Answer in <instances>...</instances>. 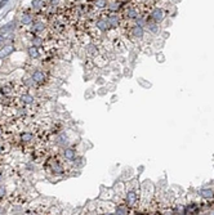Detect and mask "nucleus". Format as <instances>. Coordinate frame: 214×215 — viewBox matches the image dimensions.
I'll return each mask as SVG.
<instances>
[{
  "mask_svg": "<svg viewBox=\"0 0 214 215\" xmlns=\"http://www.w3.org/2000/svg\"><path fill=\"white\" fill-rule=\"evenodd\" d=\"M22 102L26 103V105H31V103L34 102V97H32L31 94H23V95H22Z\"/></svg>",
  "mask_w": 214,
  "mask_h": 215,
  "instance_id": "dca6fc26",
  "label": "nucleus"
},
{
  "mask_svg": "<svg viewBox=\"0 0 214 215\" xmlns=\"http://www.w3.org/2000/svg\"><path fill=\"white\" fill-rule=\"evenodd\" d=\"M132 32H133V35H134V37H137V39H142V37H143V35H145L143 27H142V26H139V25L133 26Z\"/></svg>",
  "mask_w": 214,
  "mask_h": 215,
  "instance_id": "20e7f679",
  "label": "nucleus"
},
{
  "mask_svg": "<svg viewBox=\"0 0 214 215\" xmlns=\"http://www.w3.org/2000/svg\"><path fill=\"white\" fill-rule=\"evenodd\" d=\"M28 55L31 58H36L39 55V52H38V47L36 45H32V47L28 48Z\"/></svg>",
  "mask_w": 214,
  "mask_h": 215,
  "instance_id": "4468645a",
  "label": "nucleus"
},
{
  "mask_svg": "<svg viewBox=\"0 0 214 215\" xmlns=\"http://www.w3.org/2000/svg\"><path fill=\"white\" fill-rule=\"evenodd\" d=\"M45 6V3L44 0H32V8L34 9H43Z\"/></svg>",
  "mask_w": 214,
  "mask_h": 215,
  "instance_id": "ddd939ff",
  "label": "nucleus"
},
{
  "mask_svg": "<svg viewBox=\"0 0 214 215\" xmlns=\"http://www.w3.org/2000/svg\"><path fill=\"white\" fill-rule=\"evenodd\" d=\"M14 52V47L13 45H5V47L0 48V58H5L11 55Z\"/></svg>",
  "mask_w": 214,
  "mask_h": 215,
  "instance_id": "7ed1b4c3",
  "label": "nucleus"
},
{
  "mask_svg": "<svg viewBox=\"0 0 214 215\" xmlns=\"http://www.w3.org/2000/svg\"><path fill=\"white\" fill-rule=\"evenodd\" d=\"M107 5H108V8L111 9V11H118V9H119V5H120V4H119L118 1H111V3H108V4H107Z\"/></svg>",
  "mask_w": 214,
  "mask_h": 215,
  "instance_id": "aec40b11",
  "label": "nucleus"
},
{
  "mask_svg": "<svg viewBox=\"0 0 214 215\" xmlns=\"http://www.w3.org/2000/svg\"><path fill=\"white\" fill-rule=\"evenodd\" d=\"M116 214H128V209L125 206H119L116 207Z\"/></svg>",
  "mask_w": 214,
  "mask_h": 215,
  "instance_id": "412c9836",
  "label": "nucleus"
},
{
  "mask_svg": "<svg viewBox=\"0 0 214 215\" xmlns=\"http://www.w3.org/2000/svg\"><path fill=\"white\" fill-rule=\"evenodd\" d=\"M126 17L128 18H132V19H135L138 17V12L135 8H129L128 11H126Z\"/></svg>",
  "mask_w": 214,
  "mask_h": 215,
  "instance_id": "9b49d317",
  "label": "nucleus"
},
{
  "mask_svg": "<svg viewBox=\"0 0 214 215\" xmlns=\"http://www.w3.org/2000/svg\"><path fill=\"white\" fill-rule=\"evenodd\" d=\"M199 193H200V196L204 197V198H212L214 196V192H213V190H210V188H204V190H201Z\"/></svg>",
  "mask_w": 214,
  "mask_h": 215,
  "instance_id": "6e6552de",
  "label": "nucleus"
},
{
  "mask_svg": "<svg viewBox=\"0 0 214 215\" xmlns=\"http://www.w3.org/2000/svg\"><path fill=\"white\" fill-rule=\"evenodd\" d=\"M142 1H143V0H142Z\"/></svg>",
  "mask_w": 214,
  "mask_h": 215,
  "instance_id": "c85d7f7f",
  "label": "nucleus"
},
{
  "mask_svg": "<svg viewBox=\"0 0 214 215\" xmlns=\"http://www.w3.org/2000/svg\"><path fill=\"white\" fill-rule=\"evenodd\" d=\"M88 52L89 53H94V52H97V48L94 45H88Z\"/></svg>",
  "mask_w": 214,
  "mask_h": 215,
  "instance_id": "b1692460",
  "label": "nucleus"
},
{
  "mask_svg": "<svg viewBox=\"0 0 214 215\" xmlns=\"http://www.w3.org/2000/svg\"><path fill=\"white\" fill-rule=\"evenodd\" d=\"M21 139L23 142H30V141H32V139H34V135H32L31 133H23V134L21 135Z\"/></svg>",
  "mask_w": 214,
  "mask_h": 215,
  "instance_id": "f3484780",
  "label": "nucleus"
},
{
  "mask_svg": "<svg viewBox=\"0 0 214 215\" xmlns=\"http://www.w3.org/2000/svg\"><path fill=\"white\" fill-rule=\"evenodd\" d=\"M1 93L4 94V95H9V94L12 93V89L9 86H3L1 88Z\"/></svg>",
  "mask_w": 214,
  "mask_h": 215,
  "instance_id": "4be33fe9",
  "label": "nucleus"
},
{
  "mask_svg": "<svg viewBox=\"0 0 214 215\" xmlns=\"http://www.w3.org/2000/svg\"><path fill=\"white\" fill-rule=\"evenodd\" d=\"M97 27H98V30L105 32L110 28V23L107 19H98V21H97Z\"/></svg>",
  "mask_w": 214,
  "mask_h": 215,
  "instance_id": "0eeeda50",
  "label": "nucleus"
},
{
  "mask_svg": "<svg viewBox=\"0 0 214 215\" xmlns=\"http://www.w3.org/2000/svg\"><path fill=\"white\" fill-rule=\"evenodd\" d=\"M147 28L150 30L152 34H157L159 31H160V27H159V25L156 23V22H147Z\"/></svg>",
  "mask_w": 214,
  "mask_h": 215,
  "instance_id": "1a4fd4ad",
  "label": "nucleus"
},
{
  "mask_svg": "<svg viewBox=\"0 0 214 215\" xmlns=\"http://www.w3.org/2000/svg\"><path fill=\"white\" fill-rule=\"evenodd\" d=\"M4 194H5V190H4V187H1V185H0V198L4 197Z\"/></svg>",
  "mask_w": 214,
  "mask_h": 215,
  "instance_id": "393cba45",
  "label": "nucleus"
},
{
  "mask_svg": "<svg viewBox=\"0 0 214 215\" xmlns=\"http://www.w3.org/2000/svg\"><path fill=\"white\" fill-rule=\"evenodd\" d=\"M21 22H22L23 25H30L31 22H32L31 14H28V13H25V14L22 16V18H21Z\"/></svg>",
  "mask_w": 214,
  "mask_h": 215,
  "instance_id": "2eb2a0df",
  "label": "nucleus"
},
{
  "mask_svg": "<svg viewBox=\"0 0 214 215\" xmlns=\"http://www.w3.org/2000/svg\"><path fill=\"white\" fill-rule=\"evenodd\" d=\"M58 0H52V5H57Z\"/></svg>",
  "mask_w": 214,
  "mask_h": 215,
  "instance_id": "a878e982",
  "label": "nucleus"
},
{
  "mask_svg": "<svg viewBox=\"0 0 214 215\" xmlns=\"http://www.w3.org/2000/svg\"><path fill=\"white\" fill-rule=\"evenodd\" d=\"M4 4H5V0H4V1L0 3V8H3V5H4Z\"/></svg>",
  "mask_w": 214,
  "mask_h": 215,
  "instance_id": "bb28decb",
  "label": "nucleus"
},
{
  "mask_svg": "<svg viewBox=\"0 0 214 215\" xmlns=\"http://www.w3.org/2000/svg\"><path fill=\"white\" fill-rule=\"evenodd\" d=\"M0 152H1V146H0Z\"/></svg>",
  "mask_w": 214,
  "mask_h": 215,
  "instance_id": "cd10ccee",
  "label": "nucleus"
},
{
  "mask_svg": "<svg viewBox=\"0 0 214 215\" xmlns=\"http://www.w3.org/2000/svg\"><path fill=\"white\" fill-rule=\"evenodd\" d=\"M13 25H14V23H13V22H12V23H8V25L3 26V28H1V30H0V34H6V32H8V31H11L12 28H13V27H12Z\"/></svg>",
  "mask_w": 214,
  "mask_h": 215,
  "instance_id": "a211bd4d",
  "label": "nucleus"
},
{
  "mask_svg": "<svg viewBox=\"0 0 214 215\" xmlns=\"http://www.w3.org/2000/svg\"><path fill=\"white\" fill-rule=\"evenodd\" d=\"M108 23H110V27H118V25H119V18H118V16H115V14H111L108 17Z\"/></svg>",
  "mask_w": 214,
  "mask_h": 215,
  "instance_id": "9d476101",
  "label": "nucleus"
},
{
  "mask_svg": "<svg viewBox=\"0 0 214 215\" xmlns=\"http://www.w3.org/2000/svg\"><path fill=\"white\" fill-rule=\"evenodd\" d=\"M107 0H96V6L97 8H105V6H107Z\"/></svg>",
  "mask_w": 214,
  "mask_h": 215,
  "instance_id": "6ab92c4d",
  "label": "nucleus"
},
{
  "mask_svg": "<svg viewBox=\"0 0 214 215\" xmlns=\"http://www.w3.org/2000/svg\"><path fill=\"white\" fill-rule=\"evenodd\" d=\"M34 83H43L45 80V74L43 71H35L34 74H32V79H31Z\"/></svg>",
  "mask_w": 214,
  "mask_h": 215,
  "instance_id": "39448f33",
  "label": "nucleus"
},
{
  "mask_svg": "<svg viewBox=\"0 0 214 215\" xmlns=\"http://www.w3.org/2000/svg\"><path fill=\"white\" fill-rule=\"evenodd\" d=\"M44 28H45V25L43 22H35V23L32 25V31L34 32H40V31H43Z\"/></svg>",
  "mask_w": 214,
  "mask_h": 215,
  "instance_id": "f8f14e48",
  "label": "nucleus"
},
{
  "mask_svg": "<svg viewBox=\"0 0 214 215\" xmlns=\"http://www.w3.org/2000/svg\"><path fill=\"white\" fill-rule=\"evenodd\" d=\"M150 17H151L152 21L156 22V23L161 22V21H163V19L165 18V12H164V9H161V8H155L154 11L151 12Z\"/></svg>",
  "mask_w": 214,
  "mask_h": 215,
  "instance_id": "f257e3e1",
  "label": "nucleus"
},
{
  "mask_svg": "<svg viewBox=\"0 0 214 215\" xmlns=\"http://www.w3.org/2000/svg\"><path fill=\"white\" fill-rule=\"evenodd\" d=\"M125 201H126V204H128L129 206H134V205L137 204V201H138V194H137V192H134V191H128V192H126Z\"/></svg>",
  "mask_w": 214,
  "mask_h": 215,
  "instance_id": "f03ea898",
  "label": "nucleus"
},
{
  "mask_svg": "<svg viewBox=\"0 0 214 215\" xmlns=\"http://www.w3.org/2000/svg\"><path fill=\"white\" fill-rule=\"evenodd\" d=\"M32 43H34V45H36V47H39V45H41V43H43V40H41L40 37H35L34 40H32Z\"/></svg>",
  "mask_w": 214,
  "mask_h": 215,
  "instance_id": "5701e85b",
  "label": "nucleus"
},
{
  "mask_svg": "<svg viewBox=\"0 0 214 215\" xmlns=\"http://www.w3.org/2000/svg\"><path fill=\"white\" fill-rule=\"evenodd\" d=\"M63 156H64V158L66 160H75V157H76V151L74 148H66L63 151Z\"/></svg>",
  "mask_w": 214,
  "mask_h": 215,
  "instance_id": "423d86ee",
  "label": "nucleus"
}]
</instances>
